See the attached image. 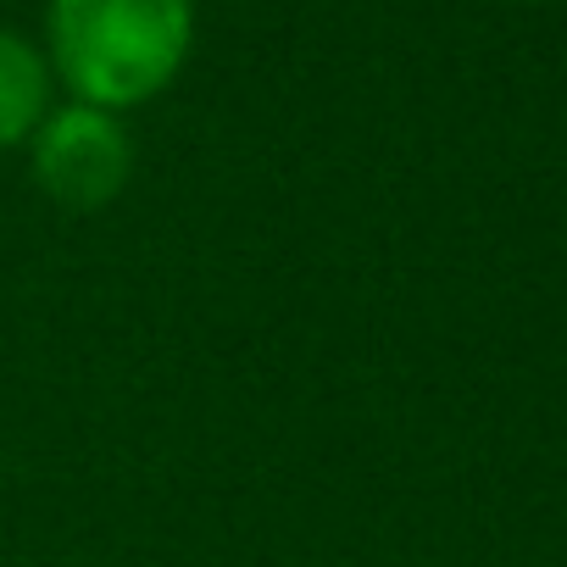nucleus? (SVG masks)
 Masks as SVG:
<instances>
[{
    "label": "nucleus",
    "instance_id": "obj_1",
    "mask_svg": "<svg viewBox=\"0 0 567 567\" xmlns=\"http://www.w3.org/2000/svg\"><path fill=\"white\" fill-rule=\"evenodd\" d=\"M195 51V0H51L45 62L56 84L106 112L173 90Z\"/></svg>",
    "mask_w": 567,
    "mask_h": 567
},
{
    "label": "nucleus",
    "instance_id": "obj_2",
    "mask_svg": "<svg viewBox=\"0 0 567 567\" xmlns=\"http://www.w3.org/2000/svg\"><path fill=\"white\" fill-rule=\"evenodd\" d=\"M29 167L45 200L62 212H106L134 178V140L106 106H51L29 140Z\"/></svg>",
    "mask_w": 567,
    "mask_h": 567
},
{
    "label": "nucleus",
    "instance_id": "obj_3",
    "mask_svg": "<svg viewBox=\"0 0 567 567\" xmlns=\"http://www.w3.org/2000/svg\"><path fill=\"white\" fill-rule=\"evenodd\" d=\"M51 95H56V73H51L45 51L29 34L0 23V151L34 140V128L56 106Z\"/></svg>",
    "mask_w": 567,
    "mask_h": 567
},
{
    "label": "nucleus",
    "instance_id": "obj_4",
    "mask_svg": "<svg viewBox=\"0 0 567 567\" xmlns=\"http://www.w3.org/2000/svg\"><path fill=\"white\" fill-rule=\"evenodd\" d=\"M528 7H545V0H528Z\"/></svg>",
    "mask_w": 567,
    "mask_h": 567
}]
</instances>
